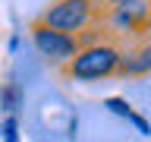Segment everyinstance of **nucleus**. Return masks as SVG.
<instances>
[{"instance_id": "nucleus-8", "label": "nucleus", "mask_w": 151, "mask_h": 142, "mask_svg": "<svg viewBox=\"0 0 151 142\" xmlns=\"http://www.w3.org/2000/svg\"><path fill=\"white\" fill-rule=\"evenodd\" d=\"M0 142H22L16 114H3V120H0Z\"/></svg>"}, {"instance_id": "nucleus-5", "label": "nucleus", "mask_w": 151, "mask_h": 142, "mask_svg": "<svg viewBox=\"0 0 151 142\" xmlns=\"http://www.w3.org/2000/svg\"><path fill=\"white\" fill-rule=\"evenodd\" d=\"M151 73V41H126L120 44V66L116 79H145Z\"/></svg>"}, {"instance_id": "nucleus-6", "label": "nucleus", "mask_w": 151, "mask_h": 142, "mask_svg": "<svg viewBox=\"0 0 151 142\" xmlns=\"http://www.w3.org/2000/svg\"><path fill=\"white\" fill-rule=\"evenodd\" d=\"M104 107H107L110 114H116V117H123L126 123H132V126L139 130V136H151V126H148V120H145V114L135 111L129 98H123V95H110V98H104Z\"/></svg>"}, {"instance_id": "nucleus-10", "label": "nucleus", "mask_w": 151, "mask_h": 142, "mask_svg": "<svg viewBox=\"0 0 151 142\" xmlns=\"http://www.w3.org/2000/svg\"><path fill=\"white\" fill-rule=\"evenodd\" d=\"M19 44H22V35H19V32H16V35H9V41H6L9 54H16V51H19Z\"/></svg>"}, {"instance_id": "nucleus-11", "label": "nucleus", "mask_w": 151, "mask_h": 142, "mask_svg": "<svg viewBox=\"0 0 151 142\" xmlns=\"http://www.w3.org/2000/svg\"><path fill=\"white\" fill-rule=\"evenodd\" d=\"M110 3H120V0H98V7H101V9H104V7H110Z\"/></svg>"}, {"instance_id": "nucleus-4", "label": "nucleus", "mask_w": 151, "mask_h": 142, "mask_svg": "<svg viewBox=\"0 0 151 142\" xmlns=\"http://www.w3.org/2000/svg\"><path fill=\"white\" fill-rule=\"evenodd\" d=\"M28 41L35 47V54L41 57L47 66H54V70H63L76 57V51H79V41H76L73 35L54 32V28H47L44 22H38V19L28 25Z\"/></svg>"}, {"instance_id": "nucleus-3", "label": "nucleus", "mask_w": 151, "mask_h": 142, "mask_svg": "<svg viewBox=\"0 0 151 142\" xmlns=\"http://www.w3.org/2000/svg\"><path fill=\"white\" fill-rule=\"evenodd\" d=\"M38 22H44L54 32L79 38L88 28L101 25V7H98V0H54L50 7L41 9Z\"/></svg>"}, {"instance_id": "nucleus-1", "label": "nucleus", "mask_w": 151, "mask_h": 142, "mask_svg": "<svg viewBox=\"0 0 151 142\" xmlns=\"http://www.w3.org/2000/svg\"><path fill=\"white\" fill-rule=\"evenodd\" d=\"M116 66H120V41L104 35L91 44H79L76 57L60 73L69 82H107L116 79Z\"/></svg>"}, {"instance_id": "nucleus-2", "label": "nucleus", "mask_w": 151, "mask_h": 142, "mask_svg": "<svg viewBox=\"0 0 151 142\" xmlns=\"http://www.w3.org/2000/svg\"><path fill=\"white\" fill-rule=\"evenodd\" d=\"M151 25V3L148 0H120L101 9V28L104 35H110L113 41H142L148 38Z\"/></svg>"}, {"instance_id": "nucleus-7", "label": "nucleus", "mask_w": 151, "mask_h": 142, "mask_svg": "<svg viewBox=\"0 0 151 142\" xmlns=\"http://www.w3.org/2000/svg\"><path fill=\"white\" fill-rule=\"evenodd\" d=\"M22 104H25V92H22V85L16 79L0 82V114H16L19 117Z\"/></svg>"}, {"instance_id": "nucleus-9", "label": "nucleus", "mask_w": 151, "mask_h": 142, "mask_svg": "<svg viewBox=\"0 0 151 142\" xmlns=\"http://www.w3.org/2000/svg\"><path fill=\"white\" fill-rule=\"evenodd\" d=\"M76 133H79V117H76V114H69V120H66V136H69V139H76Z\"/></svg>"}]
</instances>
